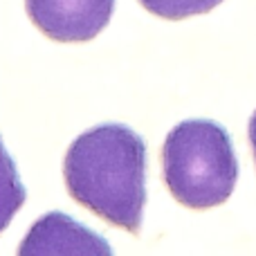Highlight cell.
Wrapping results in <instances>:
<instances>
[{"instance_id":"obj_1","label":"cell","mask_w":256,"mask_h":256,"mask_svg":"<svg viewBox=\"0 0 256 256\" xmlns=\"http://www.w3.org/2000/svg\"><path fill=\"white\" fill-rule=\"evenodd\" d=\"M68 194L110 222L137 234L146 204V142L124 124L81 132L63 160Z\"/></svg>"},{"instance_id":"obj_3","label":"cell","mask_w":256,"mask_h":256,"mask_svg":"<svg viewBox=\"0 0 256 256\" xmlns=\"http://www.w3.org/2000/svg\"><path fill=\"white\" fill-rule=\"evenodd\" d=\"M117 0H25L27 16L58 43L92 40L110 22Z\"/></svg>"},{"instance_id":"obj_2","label":"cell","mask_w":256,"mask_h":256,"mask_svg":"<svg viewBox=\"0 0 256 256\" xmlns=\"http://www.w3.org/2000/svg\"><path fill=\"white\" fill-rule=\"evenodd\" d=\"M162 176L184 207L209 209L227 202L238 180V160L227 128L212 120L180 122L164 140Z\"/></svg>"},{"instance_id":"obj_4","label":"cell","mask_w":256,"mask_h":256,"mask_svg":"<svg viewBox=\"0 0 256 256\" xmlns=\"http://www.w3.org/2000/svg\"><path fill=\"white\" fill-rule=\"evenodd\" d=\"M18 254H106L112 250L97 232L88 230L74 218L61 212H50L40 216L27 232Z\"/></svg>"},{"instance_id":"obj_6","label":"cell","mask_w":256,"mask_h":256,"mask_svg":"<svg viewBox=\"0 0 256 256\" xmlns=\"http://www.w3.org/2000/svg\"><path fill=\"white\" fill-rule=\"evenodd\" d=\"M220 2L222 0H140L146 12L166 18V20H182L189 16L207 14Z\"/></svg>"},{"instance_id":"obj_7","label":"cell","mask_w":256,"mask_h":256,"mask_svg":"<svg viewBox=\"0 0 256 256\" xmlns=\"http://www.w3.org/2000/svg\"><path fill=\"white\" fill-rule=\"evenodd\" d=\"M248 137H250V144H252V153H254V162H256V110H254V115L250 117Z\"/></svg>"},{"instance_id":"obj_5","label":"cell","mask_w":256,"mask_h":256,"mask_svg":"<svg viewBox=\"0 0 256 256\" xmlns=\"http://www.w3.org/2000/svg\"><path fill=\"white\" fill-rule=\"evenodd\" d=\"M27 200V189L22 184L14 158L4 148L0 137V234L9 227L20 207Z\"/></svg>"}]
</instances>
